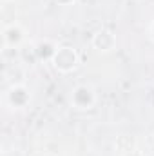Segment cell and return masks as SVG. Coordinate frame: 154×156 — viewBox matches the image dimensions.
<instances>
[{
    "instance_id": "6da1fadb",
    "label": "cell",
    "mask_w": 154,
    "mask_h": 156,
    "mask_svg": "<svg viewBox=\"0 0 154 156\" xmlns=\"http://www.w3.org/2000/svg\"><path fill=\"white\" fill-rule=\"evenodd\" d=\"M71 102L76 109H91V105L94 104V91L87 85H80L73 91Z\"/></svg>"
},
{
    "instance_id": "7a4b0ae2",
    "label": "cell",
    "mask_w": 154,
    "mask_h": 156,
    "mask_svg": "<svg viewBox=\"0 0 154 156\" xmlns=\"http://www.w3.org/2000/svg\"><path fill=\"white\" fill-rule=\"evenodd\" d=\"M54 62H56V67H60L62 71H69L76 66V53L71 47H62L58 49Z\"/></svg>"
},
{
    "instance_id": "3957f363",
    "label": "cell",
    "mask_w": 154,
    "mask_h": 156,
    "mask_svg": "<svg viewBox=\"0 0 154 156\" xmlns=\"http://www.w3.org/2000/svg\"><path fill=\"white\" fill-rule=\"evenodd\" d=\"M107 40H109V42H114L113 33H109V31H100V33H96V37H94V45L100 47V51H111L113 45L107 44Z\"/></svg>"
},
{
    "instance_id": "277c9868",
    "label": "cell",
    "mask_w": 154,
    "mask_h": 156,
    "mask_svg": "<svg viewBox=\"0 0 154 156\" xmlns=\"http://www.w3.org/2000/svg\"><path fill=\"white\" fill-rule=\"evenodd\" d=\"M152 35H154V26H152Z\"/></svg>"
}]
</instances>
